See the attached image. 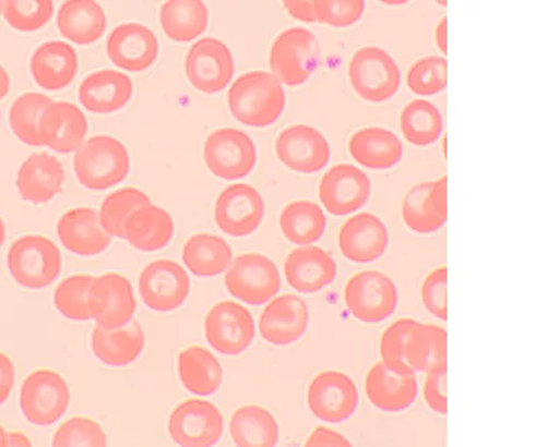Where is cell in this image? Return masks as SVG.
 Wrapping results in <instances>:
<instances>
[{"mask_svg":"<svg viewBox=\"0 0 559 447\" xmlns=\"http://www.w3.org/2000/svg\"><path fill=\"white\" fill-rule=\"evenodd\" d=\"M227 106L230 114L239 122L265 128L283 116L286 108L285 88L269 72H248L228 89Z\"/></svg>","mask_w":559,"mask_h":447,"instance_id":"1","label":"cell"},{"mask_svg":"<svg viewBox=\"0 0 559 447\" xmlns=\"http://www.w3.org/2000/svg\"><path fill=\"white\" fill-rule=\"evenodd\" d=\"M74 171L85 189L106 191L124 181L130 171V157L121 142L103 134L90 138L76 150Z\"/></svg>","mask_w":559,"mask_h":447,"instance_id":"2","label":"cell"},{"mask_svg":"<svg viewBox=\"0 0 559 447\" xmlns=\"http://www.w3.org/2000/svg\"><path fill=\"white\" fill-rule=\"evenodd\" d=\"M8 267L14 281L24 289L51 286L62 271V255L55 242L41 235L17 239L8 254Z\"/></svg>","mask_w":559,"mask_h":447,"instance_id":"3","label":"cell"},{"mask_svg":"<svg viewBox=\"0 0 559 447\" xmlns=\"http://www.w3.org/2000/svg\"><path fill=\"white\" fill-rule=\"evenodd\" d=\"M321 48L316 35L304 27H293L278 34L270 51L273 75L289 86L307 82L317 71Z\"/></svg>","mask_w":559,"mask_h":447,"instance_id":"4","label":"cell"},{"mask_svg":"<svg viewBox=\"0 0 559 447\" xmlns=\"http://www.w3.org/2000/svg\"><path fill=\"white\" fill-rule=\"evenodd\" d=\"M348 76L354 92L371 104H383L394 98L402 81L397 62L378 47L356 51L348 65Z\"/></svg>","mask_w":559,"mask_h":447,"instance_id":"5","label":"cell"},{"mask_svg":"<svg viewBox=\"0 0 559 447\" xmlns=\"http://www.w3.org/2000/svg\"><path fill=\"white\" fill-rule=\"evenodd\" d=\"M70 402V387L63 376L55 371H34L22 384L21 410L33 425L55 424L67 413Z\"/></svg>","mask_w":559,"mask_h":447,"instance_id":"6","label":"cell"},{"mask_svg":"<svg viewBox=\"0 0 559 447\" xmlns=\"http://www.w3.org/2000/svg\"><path fill=\"white\" fill-rule=\"evenodd\" d=\"M344 300L353 317L378 324L394 315L399 293L393 280L380 271H364L349 279Z\"/></svg>","mask_w":559,"mask_h":447,"instance_id":"7","label":"cell"},{"mask_svg":"<svg viewBox=\"0 0 559 447\" xmlns=\"http://www.w3.org/2000/svg\"><path fill=\"white\" fill-rule=\"evenodd\" d=\"M224 283L233 297L251 305H261L282 289V277L270 257L246 253L233 261Z\"/></svg>","mask_w":559,"mask_h":447,"instance_id":"8","label":"cell"},{"mask_svg":"<svg viewBox=\"0 0 559 447\" xmlns=\"http://www.w3.org/2000/svg\"><path fill=\"white\" fill-rule=\"evenodd\" d=\"M203 153L211 172L225 181L249 176L258 159L254 142L246 132L235 128L213 131L205 141Z\"/></svg>","mask_w":559,"mask_h":447,"instance_id":"9","label":"cell"},{"mask_svg":"<svg viewBox=\"0 0 559 447\" xmlns=\"http://www.w3.org/2000/svg\"><path fill=\"white\" fill-rule=\"evenodd\" d=\"M224 420L211 401L188 399L171 412L168 432L180 447H213L222 437Z\"/></svg>","mask_w":559,"mask_h":447,"instance_id":"10","label":"cell"},{"mask_svg":"<svg viewBox=\"0 0 559 447\" xmlns=\"http://www.w3.org/2000/svg\"><path fill=\"white\" fill-rule=\"evenodd\" d=\"M307 400L317 419L338 424L355 414L359 406V392L348 375L338 371H325L310 382Z\"/></svg>","mask_w":559,"mask_h":447,"instance_id":"11","label":"cell"},{"mask_svg":"<svg viewBox=\"0 0 559 447\" xmlns=\"http://www.w3.org/2000/svg\"><path fill=\"white\" fill-rule=\"evenodd\" d=\"M236 63L227 45L214 37L197 41L185 60V73L199 92L215 95L235 76Z\"/></svg>","mask_w":559,"mask_h":447,"instance_id":"12","label":"cell"},{"mask_svg":"<svg viewBox=\"0 0 559 447\" xmlns=\"http://www.w3.org/2000/svg\"><path fill=\"white\" fill-rule=\"evenodd\" d=\"M205 337L219 353L241 354L255 337L252 313L243 305L229 300L216 303L205 319Z\"/></svg>","mask_w":559,"mask_h":447,"instance_id":"13","label":"cell"},{"mask_svg":"<svg viewBox=\"0 0 559 447\" xmlns=\"http://www.w3.org/2000/svg\"><path fill=\"white\" fill-rule=\"evenodd\" d=\"M191 292V280L178 263L157 259L139 278V293L152 310L169 312L180 307Z\"/></svg>","mask_w":559,"mask_h":447,"instance_id":"14","label":"cell"},{"mask_svg":"<svg viewBox=\"0 0 559 447\" xmlns=\"http://www.w3.org/2000/svg\"><path fill=\"white\" fill-rule=\"evenodd\" d=\"M264 213L261 194L248 184H236L225 189L217 197L214 218L225 234L245 238L259 229Z\"/></svg>","mask_w":559,"mask_h":447,"instance_id":"15","label":"cell"},{"mask_svg":"<svg viewBox=\"0 0 559 447\" xmlns=\"http://www.w3.org/2000/svg\"><path fill=\"white\" fill-rule=\"evenodd\" d=\"M275 153L285 166L300 173L322 170L332 156L329 141L308 124H293L280 132Z\"/></svg>","mask_w":559,"mask_h":447,"instance_id":"16","label":"cell"},{"mask_svg":"<svg viewBox=\"0 0 559 447\" xmlns=\"http://www.w3.org/2000/svg\"><path fill=\"white\" fill-rule=\"evenodd\" d=\"M371 193L369 177L350 164H341L325 172L319 183V198L334 216H347L364 207Z\"/></svg>","mask_w":559,"mask_h":447,"instance_id":"17","label":"cell"},{"mask_svg":"<svg viewBox=\"0 0 559 447\" xmlns=\"http://www.w3.org/2000/svg\"><path fill=\"white\" fill-rule=\"evenodd\" d=\"M365 389L372 406L386 413H399L413 406L417 382L409 366L380 362L366 375Z\"/></svg>","mask_w":559,"mask_h":447,"instance_id":"18","label":"cell"},{"mask_svg":"<svg viewBox=\"0 0 559 447\" xmlns=\"http://www.w3.org/2000/svg\"><path fill=\"white\" fill-rule=\"evenodd\" d=\"M406 227L418 234L441 230L448 220V177L415 185L402 202Z\"/></svg>","mask_w":559,"mask_h":447,"instance_id":"19","label":"cell"},{"mask_svg":"<svg viewBox=\"0 0 559 447\" xmlns=\"http://www.w3.org/2000/svg\"><path fill=\"white\" fill-rule=\"evenodd\" d=\"M107 55L111 62L122 70L144 72L157 61L159 43L147 26L127 23L117 26L110 33Z\"/></svg>","mask_w":559,"mask_h":447,"instance_id":"20","label":"cell"},{"mask_svg":"<svg viewBox=\"0 0 559 447\" xmlns=\"http://www.w3.org/2000/svg\"><path fill=\"white\" fill-rule=\"evenodd\" d=\"M390 243L389 231L382 219L371 213L357 214L344 222L338 245L343 255L358 264L376 262Z\"/></svg>","mask_w":559,"mask_h":447,"instance_id":"21","label":"cell"},{"mask_svg":"<svg viewBox=\"0 0 559 447\" xmlns=\"http://www.w3.org/2000/svg\"><path fill=\"white\" fill-rule=\"evenodd\" d=\"M93 319L106 329L121 328L130 324L136 302L131 283L117 274L96 279L91 293Z\"/></svg>","mask_w":559,"mask_h":447,"instance_id":"22","label":"cell"},{"mask_svg":"<svg viewBox=\"0 0 559 447\" xmlns=\"http://www.w3.org/2000/svg\"><path fill=\"white\" fill-rule=\"evenodd\" d=\"M308 325L307 302L296 294H284L264 307L259 330L266 342L285 346L299 340L307 333Z\"/></svg>","mask_w":559,"mask_h":447,"instance_id":"23","label":"cell"},{"mask_svg":"<svg viewBox=\"0 0 559 447\" xmlns=\"http://www.w3.org/2000/svg\"><path fill=\"white\" fill-rule=\"evenodd\" d=\"M57 232L64 247L81 256L102 254L111 244L99 213L88 207L67 212L58 221Z\"/></svg>","mask_w":559,"mask_h":447,"instance_id":"24","label":"cell"},{"mask_svg":"<svg viewBox=\"0 0 559 447\" xmlns=\"http://www.w3.org/2000/svg\"><path fill=\"white\" fill-rule=\"evenodd\" d=\"M66 168L51 154L29 156L17 172V191L29 203L43 204L56 198L66 182Z\"/></svg>","mask_w":559,"mask_h":447,"instance_id":"25","label":"cell"},{"mask_svg":"<svg viewBox=\"0 0 559 447\" xmlns=\"http://www.w3.org/2000/svg\"><path fill=\"white\" fill-rule=\"evenodd\" d=\"M337 263L321 247L305 246L294 250L285 263L288 283L298 292L313 293L333 283L337 278Z\"/></svg>","mask_w":559,"mask_h":447,"instance_id":"26","label":"cell"},{"mask_svg":"<svg viewBox=\"0 0 559 447\" xmlns=\"http://www.w3.org/2000/svg\"><path fill=\"white\" fill-rule=\"evenodd\" d=\"M133 93L129 76L115 70L87 75L79 88L81 105L92 113L108 114L124 108Z\"/></svg>","mask_w":559,"mask_h":447,"instance_id":"27","label":"cell"},{"mask_svg":"<svg viewBox=\"0 0 559 447\" xmlns=\"http://www.w3.org/2000/svg\"><path fill=\"white\" fill-rule=\"evenodd\" d=\"M86 133V118L72 104L53 101L43 116L40 136L44 146H48L59 154L78 150L84 143Z\"/></svg>","mask_w":559,"mask_h":447,"instance_id":"28","label":"cell"},{"mask_svg":"<svg viewBox=\"0 0 559 447\" xmlns=\"http://www.w3.org/2000/svg\"><path fill=\"white\" fill-rule=\"evenodd\" d=\"M79 70L76 51L70 44L50 40L40 45L31 59V73L35 82L48 92L68 87Z\"/></svg>","mask_w":559,"mask_h":447,"instance_id":"29","label":"cell"},{"mask_svg":"<svg viewBox=\"0 0 559 447\" xmlns=\"http://www.w3.org/2000/svg\"><path fill=\"white\" fill-rule=\"evenodd\" d=\"M352 157L371 170H386L396 166L403 158L404 148L391 130L382 126H368L356 131L349 140Z\"/></svg>","mask_w":559,"mask_h":447,"instance_id":"30","label":"cell"},{"mask_svg":"<svg viewBox=\"0 0 559 447\" xmlns=\"http://www.w3.org/2000/svg\"><path fill=\"white\" fill-rule=\"evenodd\" d=\"M91 341L93 353L102 363L110 367H126L143 353L146 336L138 323L116 329L97 326Z\"/></svg>","mask_w":559,"mask_h":447,"instance_id":"31","label":"cell"},{"mask_svg":"<svg viewBox=\"0 0 559 447\" xmlns=\"http://www.w3.org/2000/svg\"><path fill=\"white\" fill-rule=\"evenodd\" d=\"M57 25L63 37L79 45H91L105 35L108 22L106 12L97 2L71 0L61 5Z\"/></svg>","mask_w":559,"mask_h":447,"instance_id":"32","label":"cell"},{"mask_svg":"<svg viewBox=\"0 0 559 447\" xmlns=\"http://www.w3.org/2000/svg\"><path fill=\"white\" fill-rule=\"evenodd\" d=\"M174 234L175 226L170 214L153 204L139 208L124 228V239L142 252H155L166 247Z\"/></svg>","mask_w":559,"mask_h":447,"instance_id":"33","label":"cell"},{"mask_svg":"<svg viewBox=\"0 0 559 447\" xmlns=\"http://www.w3.org/2000/svg\"><path fill=\"white\" fill-rule=\"evenodd\" d=\"M404 363L414 373H429L433 369L448 364V335L445 329L436 325L416 322L408 334L404 350Z\"/></svg>","mask_w":559,"mask_h":447,"instance_id":"34","label":"cell"},{"mask_svg":"<svg viewBox=\"0 0 559 447\" xmlns=\"http://www.w3.org/2000/svg\"><path fill=\"white\" fill-rule=\"evenodd\" d=\"M178 373L183 387L199 396L214 394L223 382V369L216 357L201 346L180 351Z\"/></svg>","mask_w":559,"mask_h":447,"instance_id":"35","label":"cell"},{"mask_svg":"<svg viewBox=\"0 0 559 447\" xmlns=\"http://www.w3.org/2000/svg\"><path fill=\"white\" fill-rule=\"evenodd\" d=\"M182 262L198 277H215L229 266L233 252L227 242L213 234L200 233L185 242Z\"/></svg>","mask_w":559,"mask_h":447,"instance_id":"36","label":"cell"},{"mask_svg":"<svg viewBox=\"0 0 559 447\" xmlns=\"http://www.w3.org/2000/svg\"><path fill=\"white\" fill-rule=\"evenodd\" d=\"M159 17L165 34L180 43L198 38L210 23L209 9L200 0H170L163 4Z\"/></svg>","mask_w":559,"mask_h":447,"instance_id":"37","label":"cell"},{"mask_svg":"<svg viewBox=\"0 0 559 447\" xmlns=\"http://www.w3.org/2000/svg\"><path fill=\"white\" fill-rule=\"evenodd\" d=\"M229 433L238 447H275L278 425L273 415L262 407H242L231 415Z\"/></svg>","mask_w":559,"mask_h":447,"instance_id":"38","label":"cell"},{"mask_svg":"<svg viewBox=\"0 0 559 447\" xmlns=\"http://www.w3.org/2000/svg\"><path fill=\"white\" fill-rule=\"evenodd\" d=\"M280 228L289 242L309 245L322 239L328 228V218L316 203L296 201L280 215Z\"/></svg>","mask_w":559,"mask_h":447,"instance_id":"39","label":"cell"},{"mask_svg":"<svg viewBox=\"0 0 559 447\" xmlns=\"http://www.w3.org/2000/svg\"><path fill=\"white\" fill-rule=\"evenodd\" d=\"M405 140L414 146L426 147L441 137L444 121L440 110L430 101L416 99L405 106L400 116Z\"/></svg>","mask_w":559,"mask_h":447,"instance_id":"40","label":"cell"},{"mask_svg":"<svg viewBox=\"0 0 559 447\" xmlns=\"http://www.w3.org/2000/svg\"><path fill=\"white\" fill-rule=\"evenodd\" d=\"M52 102V99L39 94H26L15 100L10 112V123L21 142L32 147L44 146L40 123Z\"/></svg>","mask_w":559,"mask_h":447,"instance_id":"41","label":"cell"},{"mask_svg":"<svg viewBox=\"0 0 559 447\" xmlns=\"http://www.w3.org/2000/svg\"><path fill=\"white\" fill-rule=\"evenodd\" d=\"M152 204L142 191L126 188L110 194L103 203L100 222L104 230L116 238H124V228L130 217L139 209Z\"/></svg>","mask_w":559,"mask_h":447,"instance_id":"42","label":"cell"},{"mask_svg":"<svg viewBox=\"0 0 559 447\" xmlns=\"http://www.w3.org/2000/svg\"><path fill=\"white\" fill-rule=\"evenodd\" d=\"M96 279L92 276L79 275L63 280L57 287L55 305L66 318L75 322L93 319L91 293Z\"/></svg>","mask_w":559,"mask_h":447,"instance_id":"43","label":"cell"},{"mask_svg":"<svg viewBox=\"0 0 559 447\" xmlns=\"http://www.w3.org/2000/svg\"><path fill=\"white\" fill-rule=\"evenodd\" d=\"M56 7L49 0H8L2 2L7 22L21 32H35L48 25L55 15Z\"/></svg>","mask_w":559,"mask_h":447,"instance_id":"44","label":"cell"},{"mask_svg":"<svg viewBox=\"0 0 559 447\" xmlns=\"http://www.w3.org/2000/svg\"><path fill=\"white\" fill-rule=\"evenodd\" d=\"M406 82L419 96L442 93L448 85V61L440 57H428L416 61L408 70Z\"/></svg>","mask_w":559,"mask_h":447,"instance_id":"45","label":"cell"},{"mask_svg":"<svg viewBox=\"0 0 559 447\" xmlns=\"http://www.w3.org/2000/svg\"><path fill=\"white\" fill-rule=\"evenodd\" d=\"M52 447H108V438L97 422L72 418L58 428Z\"/></svg>","mask_w":559,"mask_h":447,"instance_id":"46","label":"cell"},{"mask_svg":"<svg viewBox=\"0 0 559 447\" xmlns=\"http://www.w3.org/2000/svg\"><path fill=\"white\" fill-rule=\"evenodd\" d=\"M317 22L335 27H347L360 21L366 4L361 0H316Z\"/></svg>","mask_w":559,"mask_h":447,"instance_id":"47","label":"cell"},{"mask_svg":"<svg viewBox=\"0 0 559 447\" xmlns=\"http://www.w3.org/2000/svg\"><path fill=\"white\" fill-rule=\"evenodd\" d=\"M448 268H436L424 281L421 297L431 315L443 322L448 321Z\"/></svg>","mask_w":559,"mask_h":447,"instance_id":"48","label":"cell"},{"mask_svg":"<svg viewBox=\"0 0 559 447\" xmlns=\"http://www.w3.org/2000/svg\"><path fill=\"white\" fill-rule=\"evenodd\" d=\"M415 323L413 319H400L384 331L381 339L382 362L391 366H407L404 363L403 350Z\"/></svg>","mask_w":559,"mask_h":447,"instance_id":"49","label":"cell"},{"mask_svg":"<svg viewBox=\"0 0 559 447\" xmlns=\"http://www.w3.org/2000/svg\"><path fill=\"white\" fill-rule=\"evenodd\" d=\"M447 377L448 364L440 365L428 373L424 386L428 406L440 415L448 413Z\"/></svg>","mask_w":559,"mask_h":447,"instance_id":"50","label":"cell"},{"mask_svg":"<svg viewBox=\"0 0 559 447\" xmlns=\"http://www.w3.org/2000/svg\"><path fill=\"white\" fill-rule=\"evenodd\" d=\"M304 447H354L343 434L329 428L317 427L307 438Z\"/></svg>","mask_w":559,"mask_h":447,"instance_id":"51","label":"cell"},{"mask_svg":"<svg viewBox=\"0 0 559 447\" xmlns=\"http://www.w3.org/2000/svg\"><path fill=\"white\" fill-rule=\"evenodd\" d=\"M16 367L12 358L0 351V407L5 404L15 386Z\"/></svg>","mask_w":559,"mask_h":447,"instance_id":"52","label":"cell"},{"mask_svg":"<svg viewBox=\"0 0 559 447\" xmlns=\"http://www.w3.org/2000/svg\"><path fill=\"white\" fill-rule=\"evenodd\" d=\"M283 7L288 13L301 22H317L313 2H284Z\"/></svg>","mask_w":559,"mask_h":447,"instance_id":"53","label":"cell"},{"mask_svg":"<svg viewBox=\"0 0 559 447\" xmlns=\"http://www.w3.org/2000/svg\"><path fill=\"white\" fill-rule=\"evenodd\" d=\"M7 447H33V444L27 435L15 431L8 433Z\"/></svg>","mask_w":559,"mask_h":447,"instance_id":"54","label":"cell"},{"mask_svg":"<svg viewBox=\"0 0 559 447\" xmlns=\"http://www.w3.org/2000/svg\"><path fill=\"white\" fill-rule=\"evenodd\" d=\"M447 17H443L436 28V41L438 48L443 55H447L448 45H447Z\"/></svg>","mask_w":559,"mask_h":447,"instance_id":"55","label":"cell"},{"mask_svg":"<svg viewBox=\"0 0 559 447\" xmlns=\"http://www.w3.org/2000/svg\"><path fill=\"white\" fill-rule=\"evenodd\" d=\"M11 89V78L5 69L0 65V100L4 99Z\"/></svg>","mask_w":559,"mask_h":447,"instance_id":"56","label":"cell"},{"mask_svg":"<svg viewBox=\"0 0 559 447\" xmlns=\"http://www.w3.org/2000/svg\"><path fill=\"white\" fill-rule=\"evenodd\" d=\"M8 237L7 224L2 217H0V249L4 245Z\"/></svg>","mask_w":559,"mask_h":447,"instance_id":"57","label":"cell"},{"mask_svg":"<svg viewBox=\"0 0 559 447\" xmlns=\"http://www.w3.org/2000/svg\"><path fill=\"white\" fill-rule=\"evenodd\" d=\"M8 433L2 425H0V447H7Z\"/></svg>","mask_w":559,"mask_h":447,"instance_id":"58","label":"cell"},{"mask_svg":"<svg viewBox=\"0 0 559 447\" xmlns=\"http://www.w3.org/2000/svg\"><path fill=\"white\" fill-rule=\"evenodd\" d=\"M0 13H2V2H0Z\"/></svg>","mask_w":559,"mask_h":447,"instance_id":"59","label":"cell"}]
</instances>
